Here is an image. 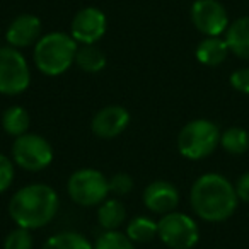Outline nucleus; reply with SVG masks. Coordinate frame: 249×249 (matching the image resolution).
<instances>
[{"mask_svg": "<svg viewBox=\"0 0 249 249\" xmlns=\"http://www.w3.org/2000/svg\"><path fill=\"white\" fill-rule=\"evenodd\" d=\"M29 114L22 106H11L2 114V126L5 133L11 137H21L28 133L29 128Z\"/></svg>", "mask_w": 249, "mask_h": 249, "instance_id": "obj_17", "label": "nucleus"}, {"mask_svg": "<svg viewBox=\"0 0 249 249\" xmlns=\"http://www.w3.org/2000/svg\"><path fill=\"white\" fill-rule=\"evenodd\" d=\"M220 145L232 156H241L249 149V133L241 126H231L220 135Z\"/></svg>", "mask_w": 249, "mask_h": 249, "instance_id": "obj_19", "label": "nucleus"}, {"mask_svg": "<svg viewBox=\"0 0 249 249\" xmlns=\"http://www.w3.org/2000/svg\"><path fill=\"white\" fill-rule=\"evenodd\" d=\"M235 193H237L239 200L249 203V173H244L237 179V184H235Z\"/></svg>", "mask_w": 249, "mask_h": 249, "instance_id": "obj_27", "label": "nucleus"}, {"mask_svg": "<svg viewBox=\"0 0 249 249\" xmlns=\"http://www.w3.org/2000/svg\"><path fill=\"white\" fill-rule=\"evenodd\" d=\"M12 159L22 169L38 173L52 164L53 147L41 135L24 133L12 143Z\"/></svg>", "mask_w": 249, "mask_h": 249, "instance_id": "obj_8", "label": "nucleus"}, {"mask_svg": "<svg viewBox=\"0 0 249 249\" xmlns=\"http://www.w3.org/2000/svg\"><path fill=\"white\" fill-rule=\"evenodd\" d=\"M79 43L67 33H48L35 45V65L48 77H58L75 63Z\"/></svg>", "mask_w": 249, "mask_h": 249, "instance_id": "obj_3", "label": "nucleus"}, {"mask_svg": "<svg viewBox=\"0 0 249 249\" xmlns=\"http://www.w3.org/2000/svg\"><path fill=\"white\" fill-rule=\"evenodd\" d=\"M133 190V178L126 173H118L109 179V193L124 196Z\"/></svg>", "mask_w": 249, "mask_h": 249, "instance_id": "obj_24", "label": "nucleus"}, {"mask_svg": "<svg viewBox=\"0 0 249 249\" xmlns=\"http://www.w3.org/2000/svg\"><path fill=\"white\" fill-rule=\"evenodd\" d=\"M220 130L210 120H193L178 135V150L190 160L208 157L220 145Z\"/></svg>", "mask_w": 249, "mask_h": 249, "instance_id": "obj_4", "label": "nucleus"}, {"mask_svg": "<svg viewBox=\"0 0 249 249\" xmlns=\"http://www.w3.org/2000/svg\"><path fill=\"white\" fill-rule=\"evenodd\" d=\"M97 220L101 227L106 231H118V227H121L123 222L126 220L124 205L116 198H109V200L106 198L97 208Z\"/></svg>", "mask_w": 249, "mask_h": 249, "instance_id": "obj_16", "label": "nucleus"}, {"mask_svg": "<svg viewBox=\"0 0 249 249\" xmlns=\"http://www.w3.org/2000/svg\"><path fill=\"white\" fill-rule=\"evenodd\" d=\"M126 235L133 242H149L157 235V222L149 217H135L126 225Z\"/></svg>", "mask_w": 249, "mask_h": 249, "instance_id": "obj_21", "label": "nucleus"}, {"mask_svg": "<svg viewBox=\"0 0 249 249\" xmlns=\"http://www.w3.org/2000/svg\"><path fill=\"white\" fill-rule=\"evenodd\" d=\"M60 198L48 184H28L16 191L9 203V215L18 227L35 231L48 225L56 215Z\"/></svg>", "mask_w": 249, "mask_h": 249, "instance_id": "obj_2", "label": "nucleus"}, {"mask_svg": "<svg viewBox=\"0 0 249 249\" xmlns=\"http://www.w3.org/2000/svg\"><path fill=\"white\" fill-rule=\"evenodd\" d=\"M190 201L201 220L218 224L234 215L239 198L235 186L227 178L217 173H207L193 183Z\"/></svg>", "mask_w": 249, "mask_h": 249, "instance_id": "obj_1", "label": "nucleus"}, {"mask_svg": "<svg viewBox=\"0 0 249 249\" xmlns=\"http://www.w3.org/2000/svg\"><path fill=\"white\" fill-rule=\"evenodd\" d=\"M191 22L205 36H220L227 31V11L218 0H195L191 5Z\"/></svg>", "mask_w": 249, "mask_h": 249, "instance_id": "obj_9", "label": "nucleus"}, {"mask_svg": "<svg viewBox=\"0 0 249 249\" xmlns=\"http://www.w3.org/2000/svg\"><path fill=\"white\" fill-rule=\"evenodd\" d=\"M229 52L231 50H229L225 39H220L218 36H207V39H203L196 46L195 55H196V60L201 65L217 67L225 62Z\"/></svg>", "mask_w": 249, "mask_h": 249, "instance_id": "obj_15", "label": "nucleus"}, {"mask_svg": "<svg viewBox=\"0 0 249 249\" xmlns=\"http://www.w3.org/2000/svg\"><path fill=\"white\" fill-rule=\"evenodd\" d=\"M157 235L171 249H191L200 241V229L190 215L171 212L157 222Z\"/></svg>", "mask_w": 249, "mask_h": 249, "instance_id": "obj_5", "label": "nucleus"}, {"mask_svg": "<svg viewBox=\"0 0 249 249\" xmlns=\"http://www.w3.org/2000/svg\"><path fill=\"white\" fill-rule=\"evenodd\" d=\"M231 86L242 94H249V69L235 70L231 75Z\"/></svg>", "mask_w": 249, "mask_h": 249, "instance_id": "obj_26", "label": "nucleus"}, {"mask_svg": "<svg viewBox=\"0 0 249 249\" xmlns=\"http://www.w3.org/2000/svg\"><path fill=\"white\" fill-rule=\"evenodd\" d=\"M41 38V21L33 14H21L9 24L5 39L12 48H28Z\"/></svg>", "mask_w": 249, "mask_h": 249, "instance_id": "obj_13", "label": "nucleus"}, {"mask_svg": "<svg viewBox=\"0 0 249 249\" xmlns=\"http://www.w3.org/2000/svg\"><path fill=\"white\" fill-rule=\"evenodd\" d=\"M14 181V166L7 156L0 154V193H4L11 188Z\"/></svg>", "mask_w": 249, "mask_h": 249, "instance_id": "obj_25", "label": "nucleus"}, {"mask_svg": "<svg viewBox=\"0 0 249 249\" xmlns=\"http://www.w3.org/2000/svg\"><path fill=\"white\" fill-rule=\"evenodd\" d=\"M128 124L130 113L123 106H106L94 114L90 128L96 137L109 140L121 135Z\"/></svg>", "mask_w": 249, "mask_h": 249, "instance_id": "obj_11", "label": "nucleus"}, {"mask_svg": "<svg viewBox=\"0 0 249 249\" xmlns=\"http://www.w3.org/2000/svg\"><path fill=\"white\" fill-rule=\"evenodd\" d=\"M69 196L80 207L101 205L109 193V181L97 169H79L70 176Z\"/></svg>", "mask_w": 249, "mask_h": 249, "instance_id": "obj_7", "label": "nucleus"}, {"mask_svg": "<svg viewBox=\"0 0 249 249\" xmlns=\"http://www.w3.org/2000/svg\"><path fill=\"white\" fill-rule=\"evenodd\" d=\"M225 43L231 53L242 60H249V16L234 21L225 31Z\"/></svg>", "mask_w": 249, "mask_h": 249, "instance_id": "obj_14", "label": "nucleus"}, {"mask_svg": "<svg viewBox=\"0 0 249 249\" xmlns=\"http://www.w3.org/2000/svg\"><path fill=\"white\" fill-rule=\"evenodd\" d=\"M178 203H179V191L169 181L157 179L143 191V205L154 213H171L176 210Z\"/></svg>", "mask_w": 249, "mask_h": 249, "instance_id": "obj_12", "label": "nucleus"}, {"mask_svg": "<svg viewBox=\"0 0 249 249\" xmlns=\"http://www.w3.org/2000/svg\"><path fill=\"white\" fill-rule=\"evenodd\" d=\"M75 65L87 73H97L106 67V55L97 46L82 45L77 50Z\"/></svg>", "mask_w": 249, "mask_h": 249, "instance_id": "obj_18", "label": "nucleus"}, {"mask_svg": "<svg viewBox=\"0 0 249 249\" xmlns=\"http://www.w3.org/2000/svg\"><path fill=\"white\" fill-rule=\"evenodd\" d=\"M31 70L24 55L18 48H0V94L19 96L29 87Z\"/></svg>", "mask_w": 249, "mask_h": 249, "instance_id": "obj_6", "label": "nucleus"}, {"mask_svg": "<svg viewBox=\"0 0 249 249\" xmlns=\"http://www.w3.org/2000/svg\"><path fill=\"white\" fill-rule=\"evenodd\" d=\"M107 28L106 16L97 7H86L75 14L70 26V36L80 45H94L104 36Z\"/></svg>", "mask_w": 249, "mask_h": 249, "instance_id": "obj_10", "label": "nucleus"}, {"mask_svg": "<svg viewBox=\"0 0 249 249\" xmlns=\"http://www.w3.org/2000/svg\"><path fill=\"white\" fill-rule=\"evenodd\" d=\"M4 249H33L31 231L22 227L11 231L4 241Z\"/></svg>", "mask_w": 249, "mask_h": 249, "instance_id": "obj_23", "label": "nucleus"}, {"mask_svg": "<svg viewBox=\"0 0 249 249\" xmlns=\"http://www.w3.org/2000/svg\"><path fill=\"white\" fill-rule=\"evenodd\" d=\"M41 249H94V246L79 232H60L50 237Z\"/></svg>", "mask_w": 249, "mask_h": 249, "instance_id": "obj_20", "label": "nucleus"}, {"mask_svg": "<svg viewBox=\"0 0 249 249\" xmlns=\"http://www.w3.org/2000/svg\"><path fill=\"white\" fill-rule=\"evenodd\" d=\"M94 249H135L133 241L120 231H106L97 237Z\"/></svg>", "mask_w": 249, "mask_h": 249, "instance_id": "obj_22", "label": "nucleus"}]
</instances>
